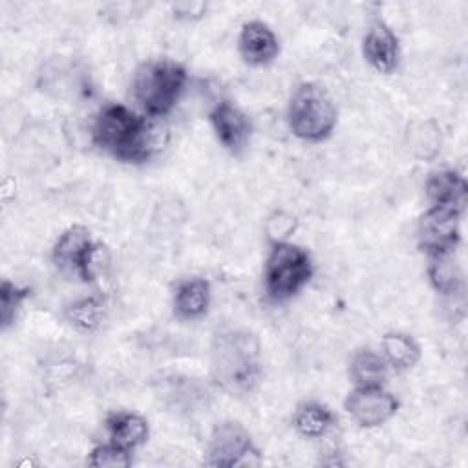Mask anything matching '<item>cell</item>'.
Listing matches in <instances>:
<instances>
[{
  "label": "cell",
  "mask_w": 468,
  "mask_h": 468,
  "mask_svg": "<svg viewBox=\"0 0 468 468\" xmlns=\"http://www.w3.org/2000/svg\"><path fill=\"white\" fill-rule=\"evenodd\" d=\"M186 84L183 66L161 58L143 62L132 79V97L148 117H163L174 110Z\"/></svg>",
  "instance_id": "obj_3"
},
{
  "label": "cell",
  "mask_w": 468,
  "mask_h": 468,
  "mask_svg": "<svg viewBox=\"0 0 468 468\" xmlns=\"http://www.w3.org/2000/svg\"><path fill=\"white\" fill-rule=\"evenodd\" d=\"M384 360L395 369H410L420 358L419 344L404 333H388L382 336Z\"/></svg>",
  "instance_id": "obj_18"
},
{
  "label": "cell",
  "mask_w": 468,
  "mask_h": 468,
  "mask_svg": "<svg viewBox=\"0 0 468 468\" xmlns=\"http://www.w3.org/2000/svg\"><path fill=\"white\" fill-rule=\"evenodd\" d=\"M238 48L243 60L252 66H265L272 62L280 49L274 31L260 20L247 22L241 27Z\"/></svg>",
  "instance_id": "obj_12"
},
{
  "label": "cell",
  "mask_w": 468,
  "mask_h": 468,
  "mask_svg": "<svg viewBox=\"0 0 468 468\" xmlns=\"http://www.w3.org/2000/svg\"><path fill=\"white\" fill-rule=\"evenodd\" d=\"M292 424L300 435L307 439H318L335 428L336 417L325 404L305 402L296 410Z\"/></svg>",
  "instance_id": "obj_16"
},
{
  "label": "cell",
  "mask_w": 468,
  "mask_h": 468,
  "mask_svg": "<svg viewBox=\"0 0 468 468\" xmlns=\"http://www.w3.org/2000/svg\"><path fill=\"white\" fill-rule=\"evenodd\" d=\"M426 194L433 207L450 208L461 214L466 207L468 186L463 176L453 170H441L430 176L426 181Z\"/></svg>",
  "instance_id": "obj_13"
},
{
  "label": "cell",
  "mask_w": 468,
  "mask_h": 468,
  "mask_svg": "<svg viewBox=\"0 0 468 468\" xmlns=\"http://www.w3.org/2000/svg\"><path fill=\"white\" fill-rule=\"evenodd\" d=\"M430 126V121H426V133H422V121L420 122H415L411 126V132H410V141H411V148L415 150V154L420 157V152H422V144L424 146V152H426V159L435 155L437 150L441 148V135H439V130L437 126L433 124L431 130H428Z\"/></svg>",
  "instance_id": "obj_22"
},
{
  "label": "cell",
  "mask_w": 468,
  "mask_h": 468,
  "mask_svg": "<svg viewBox=\"0 0 468 468\" xmlns=\"http://www.w3.org/2000/svg\"><path fill=\"white\" fill-rule=\"evenodd\" d=\"M459 216L442 207H431L419 221V247L428 256L452 254L459 243Z\"/></svg>",
  "instance_id": "obj_8"
},
{
  "label": "cell",
  "mask_w": 468,
  "mask_h": 468,
  "mask_svg": "<svg viewBox=\"0 0 468 468\" xmlns=\"http://www.w3.org/2000/svg\"><path fill=\"white\" fill-rule=\"evenodd\" d=\"M88 464L95 466V468H124V466H130L132 464L130 450L115 446L113 442L97 446V448L91 450Z\"/></svg>",
  "instance_id": "obj_21"
},
{
  "label": "cell",
  "mask_w": 468,
  "mask_h": 468,
  "mask_svg": "<svg viewBox=\"0 0 468 468\" xmlns=\"http://www.w3.org/2000/svg\"><path fill=\"white\" fill-rule=\"evenodd\" d=\"M210 122L218 141L225 150L238 155L245 150L250 137V121L241 108L230 101L218 102L210 112Z\"/></svg>",
  "instance_id": "obj_10"
},
{
  "label": "cell",
  "mask_w": 468,
  "mask_h": 468,
  "mask_svg": "<svg viewBox=\"0 0 468 468\" xmlns=\"http://www.w3.org/2000/svg\"><path fill=\"white\" fill-rule=\"evenodd\" d=\"M66 318L79 331H93L104 318V303L97 298H82L66 309Z\"/></svg>",
  "instance_id": "obj_19"
},
{
  "label": "cell",
  "mask_w": 468,
  "mask_h": 468,
  "mask_svg": "<svg viewBox=\"0 0 468 468\" xmlns=\"http://www.w3.org/2000/svg\"><path fill=\"white\" fill-rule=\"evenodd\" d=\"M250 453H256V448L243 424L225 420L212 430L205 463L210 466H238Z\"/></svg>",
  "instance_id": "obj_9"
},
{
  "label": "cell",
  "mask_w": 468,
  "mask_h": 468,
  "mask_svg": "<svg viewBox=\"0 0 468 468\" xmlns=\"http://www.w3.org/2000/svg\"><path fill=\"white\" fill-rule=\"evenodd\" d=\"M53 261L64 274L93 282L108 261V254L102 245L91 239L86 227L71 225L58 236L53 247Z\"/></svg>",
  "instance_id": "obj_6"
},
{
  "label": "cell",
  "mask_w": 468,
  "mask_h": 468,
  "mask_svg": "<svg viewBox=\"0 0 468 468\" xmlns=\"http://www.w3.org/2000/svg\"><path fill=\"white\" fill-rule=\"evenodd\" d=\"M287 121L296 137L318 143L335 130L336 110L324 88L314 82H303L291 95Z\"/></svg>",
  "instance_id": "obj_4"
},
{
  "label": "cell",
  "mask_w": 468,
  "mask_h": 468,
  "mask_svg": "<svg viewBox=\"0 0 468 468\" xmlns=\"http://www.w3.org/2000/svg\"><path fill=\"white\" fill-rule=\"evenodd\" d=\"M161 130L122 104L104 106L93 122V143L122 163H143L161 148Z\"/></svg>",
  "instance_id": "obj_1"
},
{
  "label": "cell",
  "mask_w": 468,
  "mask_h": 468,
  "mask_svg": "<svg viewBox=\"0 0 468 468\" xmlns=\"http://www.w3.org/2000/svg\"><path fill=\"white\" fill-rule=\"evenodd\" d=\"M210 305V283L203 278L181 282L174 292V311L183 320H197Z\"/></svg>",
  "instance_id": "obj_14"
},
{
  "label": "cell",
  "mask_w": 468,
  "mask_h": 468,
  "mask_svg": "<svg viewBox=\"0 0 468 468\" xmlns=\"http://www.w3.org/2000/svg\"><path fill=\"white\" fill-rule=\"evenodd\" d=\"M364 58L369 66L380 73H391L397 69L400 60V46L397 35L382 20L369 26L362 42Z\"/></svg>",
  "instance_id": "obj_11"
},
{
  "label": "cell",
  "mask_w": 468,
  "mask_h": 468,
  "mask_svg": "<svg viewBox=\"0 0 468 468\" xmlns=\"http://www.w3.org/2000/svg\"><path fill=\"white\" fill-rule=\"evenodd\" d=\"M106 428L112 442L124 450H133L148 439V422L137 413H112L106 419Z\"/></svg>",
  "instance_id": "obj_15"
},
{
  "label": "cell",
  "mask_w": 468,
  "mask_h": 468,
  "mask_svg": "<svg viewBox=\"0 0 468 468\" xmlns=\"http://www.w3.org/2000/svg\"><path fill=\"white\" fill-rule=\"evenodd\" d=\"M311 274L313 263L305 249L276 241L265 263V291L271 300L285 302L302 291Z\"/></svg>",
  "instance_id": "obj_5"
},
{
  "label": "cell",
  "mask_w": 468,
  "mask_h": 468,
  "mask_svg": "<svg viewBox=\"0 0 468 468\" xmlns=\"http://www.w3.org/2000/svg\"><path fill=\"white\" fill-rule=\"evenodd\" d=\"M388 375V362L371 349H360L349 364V377L355 386H382Z\"/></svg>",
  "instance_id": "obj_17"
},
{
  "label": "cell",
  "mask_w": 468,
  "mask_h": 468,
  "mask_svg": "<svg viewBox=\"0 0 468 468\" xmlns=\"http://www.w3.org/2000/svg\"><path fill=\"white\" fill-rule=\"evenodd\" d=\"M344 408L356 424L377 428L397 413L399 400L382 386H356L346 397Z\"/></svg>",
  "instance_id": "obj_7"
},
{
  "label": "cell",
  "mask_w": 468,
  "mask_h": 468,
  "mask_svg": "<svg viewBox=\"0 0 468 468\" xmlns=\"http://www.w3.org/2000/svg\"><path fill=\"white\" fill-rule=\"evenodd\" d=\"M27 296H29V289L18 287V285L11 283L9 280L2 282V285H0V324H2L4 331L15 324L18 309Z\"/></svg>",
  "instance_id": "obj_20"
},
{
  "label": "cell",
  "mask_w": 468,
  "mask_h": 468,
  "mask_svg": "<svg viewBox=\"0 0 468 468\" xmlns=\"http://www.w3.org/2000/svg\"><path fill=\"white\" fill-rule=\"evenodd\" d=\"M260 344L249 331L230 329L216 335L212 344V375L230 395L249 393L260 378Z\"/></svg>",
  "instance_id": "obj_2"
}]
</instances>
